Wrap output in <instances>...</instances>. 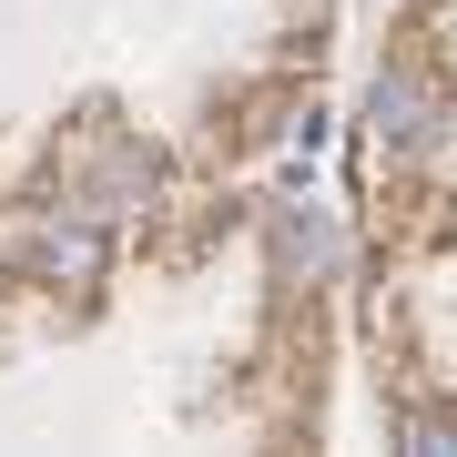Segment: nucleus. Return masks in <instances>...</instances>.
Returning a JSON list of instances; mask_svg holds the SVG:
<instances>
[{"instance_id":"1","label":"nucleus","mask_w":457,"mask_h":457,"mask_svg":"<svg viewBox=\"0 0 457 457\" xmlns=\"http://www.w3.org/2000/svg\"><path fill=\"white\" fill-rule=\"evenodd\" d=\"M376 143H396V153H417L427 132H437V92L417 82V71H386V82H376Z\"/></svg>"},{"instance_id":"2","label":"nucleus","mask_w":457,"mask_h":457,"mask_svg":"<svg viewBox=\"0 0 457 457\" xmlns=\"http://www.w3.org/2000/svg\"><path fill=\"white\" fill-rule=\"evenodd\" d=\"M41 264H51V275H71V285H82L92 264H102V245H92L82 224H71V234H51V245H41Z\"/></svg>"},{"instance_id":"3","label":"nucleus","mask_w":457,"mask_h":457,"mask_svg":"<svg viewBox=\"0 0 457 457\" xmlns=\"http://www.w3.org/2000/svg\"><path fill=\"white\" fill-rule=\"evenodd\" d=\"M407 447H417V457H457V407H427V417L407 427Z\"/></svg>"}]
</instances>
